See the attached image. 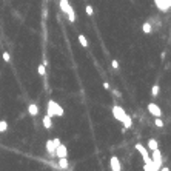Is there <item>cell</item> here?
I'll return each instance as SVG.
<instances>
[{"instance_id":"3","label":"cell","mask_w":171,"mask_h":171,"mask_svg":"<svg viewBox=\"0 0 171 171\" xmlns=\"http://www.w3.org/2000/svg\"><path fill=\"white\" fill-rule=\"evenodd\" d=\"M111 113H113V116H114V119L119 120V122L123 120V117H125V114H126L125 110H123L122 107H119V105H114L113 110H111Z\"/></svg>"},{"instance_id":"7","label":"cell","mask_w":171,"mask_h":171,"mask_svg":"<svg viewBox=\"0 0 171 171\" xmlns=\"http://www.w3.org/2000/svg\"><path fill=\"white\" fill-rule=\"evenodd\" d=\"M110 166H111L113 171H120V169H122V165H120L119 157H117V156H113L111 159H110Z\"/></svg>"},{"instance_id":"15","label":"cell","mask_w":171,"mask_h":171,"mask_svg":"<svg viewBox=\"0 0 171 171\" xmlns=\"http://www.w3.org/2000/svg\"><path fill=\"white\" fill-rule=\"evenodd\" d=\"M156 148H159V145H157V140L156 139H150L148 140V150H156Z\"/></svg>"},{"instance_id":"16","label":"cell","mask_w":171,"mask_h":171,"mask_svg":"<svg viewBox=\"0 0 171 171\" xmlns=\"http://www.w3.org/2000/svg\"><path fill=\"white\" fill-rule=\"evenodd\" d=\"M8 122L6 120H0V133H5V131L8 129Z\"/></svg>"},{"instance_id":"21","label":"cell","mask_w":171,"mask_h":171,"mask_svg":"<svg viewBox=\"0 0 171 171\" xmlns=\"http://www.w3.org/2000/svg\"><path fill=\"white\" fill-rule=\"evenodd\" d=\"M151 94H153V96H157V94H159V85H154V86L151 88Z\"/></svg>"},{"instance_id":"6","label":"cell","mask_w":171,"mask_h":171,"mask_svg":"<svg viewBox=\"0 0 171 171\" xmlns=\"http://www.w3.org/2000/svg\"><path fill=\"white\" fill-rule=\"evenodd\" d=\"M56 145H54V140L52 139H48L46 140V143H45V150H46V153L49 154V156H56Z\"/></svg>"},{"instance_id":"1","label":"cell","mask_w":171,"mask_h":171,"mask_svg":"<svg viewBox=\"0 0 171 171\" xmlns=\"http://www.w3.org/2000/svg\"><path fill=\"white\" fill-rule=\"evenodd\" d=\"M46 114L51 117H63L65 111L56 100H48L46 103Z\"/></svg>"},{"instance_id":"2","label":"cell","mask_w":171,"mask_h":171,"mask_svg":"<svg viewBox=\"0 0 171 171\" xmlns=\"http://www.w3.org/2000/svg\"><path fill=\"white\" fill-rule=\"evenodd\" d=\"M154 5L157 6V9L162 12H168L171 9V0H154Z\"/></svg>"},{"instance_id":"4","label":"cell","mask_w":171,"mask_h":171,"mask_svg":"<svg viewBox=\"0 0 171 171\" xmlns=\"http://www.w3.org/2000/svg\"><path fill=\"white\" fill-rule=\"evenodd\" d=\"M147 110H148V113H150L151 116H154V117H162V116H163V113H162L160 107H159L157 103H148Z\"/></svg>"},{"instance_id":"9","label":"cell","mask_w":171,"mask_h":171,"mask_svg":"<svg viewBox=\"0 0 171 171\" xmlns=\"http://www.w3.org/2000/svg\"><path fill=\"white\" fill-rule=\"evenodd\" d=\"M42 125H43V128L45 129H51L52 128V117L51 116H43V119H42Z\"/></svg>"},{"instance_id":"18","label":"cell","mask_w":171,"mask_h":171,"mask_svg":"<svg viewBox=\"0 0 171 171\" xmlns=\"http://www.w3.org/2000/svg\"><path fill=\"white\" fill-rule=\"evenodd\" d=\"M2 57H3V60H5L6 63H9V62H11V54H9L8 51H3V52H2Z\"/></svg>"},{"instance_id":"17","label":"cell","mask_w":171,"mask_h":171,"mask_svg":"<svg viewBox=\"0 0 171 171\" xmlns=\"http://www.w3.org/2000/svg\"><path fill=\"white\" fill-rule=\"evenodd\" d=\"M37 73H39V76H45V74H46L45 65H39V67H37Z\"/></svg>"},{"instance_id":"10","label":"cell","mask_w":171,"mask_h":171,"mask_svg":"<svg viewBox=\"0 0 171 171\" xmlns=\"http://www.w3.org/2000/svg\"><path fill=\"white\" fill-rule=\"evenodd\" d=\"M39 110H40V108H39L37 103H30L28 105V114L30 116H37L39 114Z\"/></svg>"},{"instance_id":"23","label":"cell","mask_w":171,"mask_h":171,"mask_svg":"<svg viewBox=\"0 0 171 171\" xmlns=\"http://www.w3.org/2000/svg\"><path fill=\"white\" fill-rule=\"evenodd\" d=\"M52 140H54V145H56V147H59L60 143H62V142H60V139H57V137H56V139H52Z\"/></svg>"},{"instance_id":"14","label":"cell","mask_w":171,"mask_h":171,"mask_svg":"<svg viewBox=\"0 0 171 171\" xmlns=\"http://www.w3.org/2000/svg\"><path fill=\"white\" fill-rule=\"evenodd\" d=\"M142 31L145 33V34H150L151 31H153V26H151V23H148V22H145L142 25Z\"/></svg>"},{"instance_id":"22","label":"cell","mask_w":171,"mask_h":171,"mask_svg":"<svg viewBox=\"0 0 171 171\" xmlns=\"http://www.w3.org/2000/svg\"><path fill=\"white\" fill-rule=\"evenodd\" d=\"M111 65H113V68H114V70L119 68V62H117V60H113V62H111Z\"/></svg>"},{"instance_id":"5","label":"cell","mask_w":171,"mask_h":171,"mask_svg":"<svg viewBox=\"0 0 171 171\" xmlns=\"http://www.w3.org/2000/svg\"><path fill=\"white\" fill-rule=\"evenodd\" d=\"M151 159H153V162H154L157 166L162 168V153L159 151V148L153 150V153H151Z\"/></svg>"},{"instance_id":"13","label":"cell","mask_w":171,"mask_h":171,"mask_svg":"<svg viewBox=\"0 0 171 171\" xmlns=\"http://www.w3.org/2000/svg\"><path fill=\"white\" fill-rule=\"evenodd\" d=\"M77 40H79V43H80L83 48H88V45H89V42H88V39L83 36V34H79V37H77Z\"/></svg>"},{"instance_id":"12","label":"cell","mask_w":171,"mask_h":171,"mask_svg":"<svg viewBox=\"0 0 171 171\" xmlns=\"http://www.w3.org/2000/svg\"><path fill=\"white\" fill-rule=\"evenodd\" d=\"M122 123H123V129H128V128H131V125H133V119H131L128 114H125Z\"/></svg>"},{"instance_id":"20","label":"cell","mask_w":171,"mask_h":171,"mask_svg":"<svg viewBox=\"0 0 171 171\" xmlns=\"http://www.w3.org/2000/svg\"><path fill=\"white\" fill-rule=\"evenodd\" d=\"M154 123H156V126H159V128H163V122H162V119H160V117H156Z\"/></svg>"},{"instance_id":"19","label":"cell","mask_w":171,"mask_h":171,"mask_svg":"<svg viewBox=\"0 0 171 171\" xmlns=\"http://www.w3.org/2000/svg\"><path fill=\"white\" fill-rule=\"evenodd\" d=\"M85 12H86L88 16H93V14H94V8L91 6V5H86V6H85Z\"/></svg>"},{"instance_id":"11","label":"cell","mask_w":171,"mask_h":171,"mask_svg":"<svg viewBox=\"0 0 171 171\" xmlns=\"http://www.w3.org/2000/svg\"><path fill=\"white\" fill-rule=\"evenodd\" d=\"M59 168L60 169H68L70 168V163H68V157H59Z\"/></svg>"},{"instance_id":"8","label":"cell","mask_w":171,"mask_h":171,"mask_svg":"<svg viewBox=\"0 0 171 171\" xmlns=\"http://www.w3.org/2000/svg\"><path fill=\"white\" fill-rule=\"evenodd\" d=\"M56 157H68V148H67V145L60 143V145L56 148Z\"/></svg>"}]
</instances>
